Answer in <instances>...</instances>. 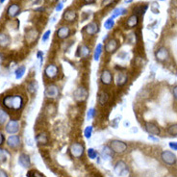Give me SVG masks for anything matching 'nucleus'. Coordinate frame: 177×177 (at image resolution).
<instances>
[{
	"mask_svg": "<svg viewBox=\"0 0 177 177\" xmlns=\"http://www.w3.org/2000/svg\"><path fill=\"white\" fill-rule=\"evenodd\" d=\"M24 100L23 97L19 94L15 95H6L3 98V105L13 111H18L23 107Z\"/></svg>",
	"mask_w": 177,
	"mask_h": 177,
	"instance_id": "obj_1",
	"label": "nucleus"
},
{
	"mask_svg": "<svg viewBox=\"0 0 177 177\" xmlns=\"http://www.w3.org/2000/svg\"><path fill=\"white\" fill-rule=\"evenodd\" d=\"M109 146L112 148L114 153H117V154L124 153L127 150V144L122 141H119V140H112V141L110 142Z\"/></svg>",
	"mask_w": 177,
	"mask_h": 177,
	"instance_id": "obj_2",
	"label": "nucleus"
},
{
	"mask_svg": "<svg viewBox=\"0 0 177 177\" xmlns=\"http://www.w3.org/2000/svg\"><path fill=\"white\" fill-rule=\"evenodd\" d=\"M69 152L72 157L74 158H81L84 153H85V147L82 143H71L70 147H69Z\"/></svg>",
	"mask_w": 177,
	"mask_h": 177,
	"instance_id": "obj_3",
	"label": "nucleus"
},
{
	"mask_svg": "<svg viewBox=\"0 0 177 177\" xmlns=\"http://www.w3.org/2000/svg\"><path fill=\"white\" fill-rule=\"evenodd\" d=\"M73 96H74V99L75 101L77 102H84L86 101L88 96H89V91L88 90L81 86V87H78L75 90L74 93H73Z\"/></svg>",
	"mask_w": 177,
	"mask_h": 177,
	"instance_id": "obj_4",
	"label": "nucleus"
},
{
	"mask_svg": "<svg viewBox=\"0 0 177 177\" xmlns=\"http://www.w3.org/2000/svg\"><path fill=\"white\" fill-rule=\"evenodd\" d=\"M40 36V32L38 29L36 28H30L26 30L25 33V41L28 44H36V41H38Z\"/></svg>",
	"mask_w": 177,
	"mask_h": 177,
	"instance_id": "obj_5",
	"label": "nucleus"
},
{
	"mask_svg": "<svg viewBox=\"0 0 177 177\" xmlns=\"http://www.w3.org/2000/svg\"><path fill=\"white\" fill-rule=\"evenodd\" d=\"M59 94H60V89L58 86H56V85H54V84L48 85L44 90V95L49 99L57 98Z\"/></svg>",
	"mask_w": 177,
	"mask_h": 177,
	"instance_id": "obj_6",
	"label": "nucleus"
},
{
	"mask_svg": "<svg viewBox=\"0 0 177 177\" xmlns=\"http://www.w3.org/2000/svg\"><path fill=\"white\" fill-rule=\"evenodd\" d=\"M161 159L165 164L168 165V166H173L176 163V156L172 151H168V150H165L162 152Z\"/></svg>",
	"mask_w": 177,
	"mask_h": 177,
	"instance_id": "obj_7",
	"label": "nucleus"
},
{
	"mask_svg": "<svg viewBox=\"0 0 177 177\" xmlns=\"http://www.w3.org/2000/svg\"><path fill=\"white\" fill-rule=\"evenodd\" d=\"M59 74V68L55 64H49L44 69V75L48 79H55Z\"/></svg>",
	"mask_w": 177,
	"mask_h": 177,
	"instance_id": "obj_8",
	"label": "nucleus"
},
{
	"mask_svg": "<svg viewBox=\"0 0 177 177\" xmlns=\"http://www.w3.org/2000/svg\"><path fill=\"white\" fill-rule=\"evenodd\" d=\"M119 41L114 39V38H111V39H109L106 41L104 48H105L106 53H108V54H113V53H115V51L119 49Z\"/></svg>",
	"mask_w": 177,
	"mask_h": 177,
	"instance_id": "obj_9",
	"label": "nucleus"
},
{
	"mask_svg": "<svg viewBox=\"0 0 177 177\" xmlns=\"http://www.w3.org/2000/svg\"><path fill=\"white\" fill-rule=\"evenodd\" d=\"M100 81L104 86H110L113 83V74L110 69H103L100 74Z\"/></svg>",
	"mask_w": 177,
	"mask_h": 177,
	"instance_id": "obj_10",
	"label": "nucleus"
},
{
	"mask_svg": "<svg viewBox=\"0 0 177 177\" xmlns=\"http://www.w3.org/2000/svg\"><path fill=\"white\" fill-rule=\"evenodd\" d=\"M85 33L88 36H94L99 32V24L97 21H91L84 29Z\"/></svg>",
	"mask_w": 177,
	"mask_h": 177,
	"instance_id": "obj_11",
	"label": "nucleus"
},
{
	"mask_svg": "<svg viewBox=\"0 0 177 177\" xmlns=\"http://www.w3.org/2000/svg\"><path fill=\"white\" fill-rule=\"evenodd\" d=\"M70 33H71L70 28L68 25H63L57 30L56 35L59 40H65L70 36Z\"/></svg>",
	"mask_w": 177,
	"mask_h": 177,
	"instance_id": "obj_12",
	"label": "nucleus"
},
{
	"mask_svg": "<svg viewBox=\"0 0 177 177\" xmlns=\"http://www.w3.org/2000/svg\"><path fill=\"white\" fill-rule=\"evenodd\" d=\"M5 130L9 134H16L19 131V123H18L17 120L12 119L7 124H6Z\"/></svg>",
	"mask_w": 177,
	"mask_h": 177,
	"instance_id": "obj_13",
	"label": "nucleus"
},
{
	"mask_svg": "<svg viewBox=\"0 0 177 177\" xmlns=\"http://www.w3.org/2000/svg\"><path fill=\"white\" fill-rule=\"evenodd\" d=\"M77 12L75 10H72V9H69V10H66L64 15H63V18H64V20L66 21V22H69V23H73L76 19H77Z\"/></svg>",
	"mask_w": 177,
	"mask_h": 177,
	"instance_id": "obj_14",
	"label": "nucleus"
},
{
	"mask_svg": "<svg viewBox=\"0 0 177 177\" xmlns=\"http://www.w3.org/2000/svg\"><path fill=\"white\" fill-rule=\"evenodd\" d=\"M19 13H20V7H19V5L16 3L11 4L7 9V16L9 18L16 17Z\"/></svg>",
	"mask_w": 177,
	"mask_h": 177,
	"instance_id": "obj_15",
	"label": "nucleus"
},
{
	"mask_svg": "<svg viewBox=\"0 0 177 177\" xmlns=\"http://www.w3.org/2000/svg\"><path fill=\"white\" fill-rule=\"evenodd\" d=\"M168 56H169V53L166 47H161L155 52V58L157 61H159V62L166 61L168 58Z\"/></svg>",
	"mask_w": 177,
	"mask_h": 177,
	"instance_id": "obj_16",
	"label": "nucleus"
},
{
	"mask_svg": "<svg viewBox=\"0 0 177 177\" xmlns=\"http://www.w3.org/2000/svg\"><path fill=\"white\" fill-rule=\"evenodd\" d=\"M7 144L12 149H16L20 145V137L17 135L10 136L7 140Z\"/></svg>",
	"mask_w": 177,
	"mask_h": 177,
	"instance_id": "obj_17",
	"label": "nucleus"
},
{
	"mask_svg": "<svg viewBox=\"0 0 177 177\" xmlns=\"http://www.w3.org/2000/svg\"><path fill=\"white\" fill-rule=\"evenodd\" d=\"M145 130L147 131L150 135L158 136L160 134V127L154 122H146L145 123Z\"/></svg>",
	"mask_w": 177,
	"mask_h": 177,
	"instance_id": "obj_18",
	"label": "nucleus"
},
{
	"mask_svg": "<svg viewBox=\"0 0 177 177\" xmlns=\"http://www.w3.org/2000/svg\"><path fill=\"white\" fill-rule=\"evenodd\" d=\"M128 81V74L126 72H119L115 77V84L118 87H122Z\"/></svg>",
	"mask_w": 177,
	"mask_h": 177,
	"instance_id": "obj_19",
	"label": "nucleus"
},
{
	"mask_svg": "<svg viewBox=\"0 0 177 177\" xmlns=\"http://www.w3.org/2000/svg\"><path fill=\"white\" fill-rule=\"evenodd\" d=\"M90 47L88 46L87 44H82L79 47L77 55L80 58H83V59L88 58L90 56Z\"/></svg>",
	"mask_w": 177,
	"mask_h": 177,
	"instance_id": "obj_20",
	"label": "nucleus"
},
{
	"mask_svg": "<svg viewBox=\"0 0 177 177\" xmlns=\"http://www.w3.org/2000/svg\"><path fill=\"white\" fill-rule=\"evenodd\" d=\"M18 163H19L23 168H29L31 166V159H30L29 155L22 153L18 157Z\"/></svg>",
	"mask_w": 177,
	"mask_h": 177,
	"instance_id": "obj_21",
	"label": "nucleus"
},
{
	"mask_svg": "<svg viewBox=\"0 0 177 177\" xmlns=\"http://www.w3.org/2000/svg\"><path fill=\"white\" fill-rule=\"evenodd\" d=\"M113 154H114V151L112 150V148L110 147L108 145H105L104 147L102 148V151H101V157L103 160H110L111 158L113 157Z\"/></svg>",
	"mask_w": 177,
	"mask_h": 177,
	"instance_id": "obj_22",
	"label": "nucleus"
},
{
	"mask_svg": "<svg viewBox=\"0 0 177 177\" xmlns=\"http://www.w3.org/2000/svg\"><path fill=\"white\" fill-rule=\"evenodd\" d=\"M109 99H110V94L107 93V91L103 90V91H101V93H99L97 101H98V104L100 106H104L109 102Z\"/></svg>",
	"mask_w": 177,
	"mask_h": 177,
	"instance_id": "obj_23",
	"label": "nucleus"
},
{
	"mask_svg": "<svg viewBox=\"0 0 177 177\" xmlns=\"http://www.w3.org/2000/svg\"><path fill=\"white\" fill-rule=\"evenodd\" d=\"M11 42V39L10 36L8 34H6L4 32L0 33V47L5 48L7 47Z\"/></svg>",
	"mask_w": 177,
	"mask_h": 177,
	"instance_id": "obj_24",
	"label": "nucleus"
},
{
	"mask_svg": "<svg viewBox=\"0 0 177 177\" xmlns=\"http://www.w3.org/2000/svg\"><path fill=\"white\" fill-rule=\"evenodd\" d=\"M115 172L118 175H122V173L126 170V164L123 161H119L115 166Z\"/></svg>",
	"mask_w": 177,
	"mask_h": 177,
	"instance_id": "obj_25",
	"label": "nucleus"
},
{
	"mask_svg": "<svg viewBox=\"0 0 177 177\" xmlns=\"http://www.w3.org/2000/svg\"><path fill=\"white\" fill-rule=\"evenodd\" d=\"M138 23H139V16L134 14L128 17V19L126 21V25L129 28H134L138 25Z\"/></svg>",
	"mask_w": 177,
	"mask_h": 177,
	"instance_id": "obj_26",
	"label": "nucleus"
},
{
	"mask_svg": "<svg viewBox=\"0 0 177 177\" xmlns=\"http://www.w3.org/2000/svg\"><path fill=\"white\" fill-rule=\"evenodd\" d=\"M36 141L39 144L41 145H45L48 143V141H49V139H48V135L46 133H41L39 134L38 136L36 137Z\"/></svg>",
	"mask_w": 177,
	"mask_h": 177,
	"instance_id": "obj_27",
	"label": "nucleus"
},
{
	"mask_svg": "<svg viewBox=\"0 0 177 177\" xmlns=\"http://www.w3.org/2000/svg\"><path fill=\"white\" fill-rule=\"evenodd\" d=\"M103 52V45L101 44H98L95 48H94V61H99L100 57H101V54Z\"/></svg>",
	"mask_w": 177,
	"mask_h": 177,
	"instance_id": "obj_28",
	"label": "nucleus"
},
{
	"mask_svg": "<svg viewBox=\"0 0 177 177\" xmlns=\"http://www.w3.org/2000/svg\"><path fill=\"white\" fill-rule=\"evenodd\" d=\"M127 10L122 8V7H119V8H115L113 12H112V16H111V18H113V19H115V18H117L120 16L122 15H125L126 14Z\"/></svg>",
	"mask_w": 177,
	"mask_h": 177,
	"instance_id": "obj_29",
	"label": "nucleus"
},
{
	"mask_svg": "<svg viewBox=\"0 0 177 177\" xmlns=\"http://www.w3.org/2000/svg\"><path fill=\"white\" fill-rule=\"evenodd\" d=\"M38 88H39V85L37 83L36 80H33V81H30L27 85V90L30 94H36V91L38 90Z\"/></svg>",
	"mask_w": 177,
	"mask_h": 177,
	"instance_id": "obj_30",
	"label": "nucleus"
},
{
	"mask_svg": "<svg viewBox=\"0 0 177 177\" xmlns=\"http://www.w3.org/2000/svg\"><path fill=\"white\" fill-rule=\"evenodd\" d=\"M9 118L8 113L5 111L3 109H0V125H4L6 122H7Z\"/></svg>",
	"mask_w": 177,
	"mask_h": 177,
	"instance_id": "obj_31",
	"label": "nucleus"
},
{
	"mask_svg": "<svg viewBox=\"0 0 177 177\" xmlns=\"http://www.w3.org/2000/svg\"><path fill=\"white\" fill-rule=\"evenodd\" d=\"M146 9H147V5H139L137 6V7L134 9V13H135V15H137L139 16V15H143L144 12L146 11Z\"/></svg>",
	"mask_w": 177,
	"mask_h": 177,
	"instance_id": "obj_32",
	"label": "nucleus"
},
{
	"mask_svg": "<svg viewBox=\"0 0 177 177\" xmlns=\"http://www.w3.org/2000/svg\"><path fill=\"white\" fill-rule=\"evenodd\" d=\"M26 71V68L24 65H21L19 68H17V69L16 70L15 74H16V79H21L24 75V73Z\"/></svg>",
	"mask_w": 177,
	"mask_h": 177,
	"instance_id": "obj_33",
	"label": "nucleus"
},
{
	"mask_svg": "<svg viewBox=\"0 0 177 177\" xmlns=\"http://www.w3.org/2000/svg\"><path fill=\"white\" fill-rule=\"evenodd\" d=\"M45 112L48 115H53L56 113V106L53 105L52 103L51 104H48L45 108Z\"/></svg>",
	"mask_w": 177,
	"mask_h": 177,
	"instance_id": "obj_34",
	"label": "nucleus"
},
{
	"mask_svg": "<svg viewBox=\"0 0 177 177\" xmlns=\"http://www.w3.org/2000/svg\"><path fill=\"white\" fill-rule=\"evenodd\" d=\"M8 156L9 153L7 152V150L0 148V163H5L8 159Z\"/></svg>",
	"mask_w": 177,
	"mask_h": 177,
	"instance_id": "obj_35",
	"label": "nucleus"
},
{
	"mask_svg": "<svg viewBox=\"0 0 177 177\" xmlns=\"http://www.w3.org/2000/svg\"><path fill=\"white\" fill-rule=\"evenodd\" d=\"M93 131H94V127L93 126H87L84 130V136L87 139H90L91 135H93Z\"/></svg>",
	"mask_w": 177,
	"mask_h": 177,
	"instance_id": "obj_36",
	"label": "nucleus"
},
{
	"mask_svg": "<svg viewBox=\"0 0 177 177\" xmlns=\"http://www.w3.org/2000/svg\"><path fill=\"white\" fill-rule=\"evenodd\" d=\"M168 132L169 135H172V136H177V123L172 124L170 126H168Z\"/></svg>",
	"mask_w": 177,
	"mask_h": 177,
	"instance_id": "obj_37",
	"label": "nucleus"
},
{
	"mask_svg": "<svg viewBox=\"0 0 177 177\" xmlns=\"http://www.w3.org/2000/svg\"><path fill=\"white\" fill-rule=\"evenodd\" d=\"M87 153H88L89 158H90V159H91V160L96 159L97 155H98V154H97V151L95 149H94V148H89L87 150Z\"/></svg>",
	"mask_w": 177,
	"mask_h": 177,
	"instance_id": "obj_38",
	"label": "nucleus"
},
{
	"mask_svg": "<svg viewBox=\"0 0 177 177\" xmlns=\"http://www.w3.org/2000/svg\"><path fill=\"white\" fill-rule=\"evenodd\" d=\"M114 25H115V21H114L113 18H111V17L108 18V19L104 22V27L107 30H111L114 27Z\"/></svg>",
	"mask_w": 177,
	"mask_h": 177,
	"instance_id": "obj_39",
	"label": "nucleus"
},
{
	"mask_svg": "<svg viewBox=\"0 0 177 177\" xmlns=\"http://www.w3.org/2000/svg\"><path fill=\"white\" fill-rule=\"evenodd\" d=\"M94 115H95V109L91 107L88 110V112H87V119H93L94 118Z\"/></svg>",
	"mask_w": 177,
	"mask_h": 177,
	"instance_id": "obj_40",
	"label": "nucleus"
},
{
	"mask_svg": "<svg viewBox=\"0 0 177 177\" xmlns=\"http://www.w3.org/2000/svg\"><path fill=\"white\" fill-rule=\"evenodd\" d=\"M44 177L42 174H41L40 172H35V170H32V172H29L28 174H27V177Z\"/></svg>",
	"mask_w": 177,
	"mask_h": 177,
	"instance_id": "obj_41",
	"label": "nucleus"
},
{
	"mask_svg": "<svg viewBox=\"0 0 177 177\" xmlns=\"http://www.w3.org/2000/svg\"><path fill=\"white\" fill-rule=\"evenodd\" d=\"M50 35H51V31L50 30H47V31L42 35V41H46L48 39H49V37H50Z\"/></svg>",
	"mask_w": 177,
	"mask_h": 177,
	"instance_id": "obj_42",
	"label": "nucleus"
},
{
	"mask_svg": "<svg viewBox=\"0 0 177 177\" xmlns=\"http://www.w3.org/2000/svg\"><path fill=\"white\" fill-rule=\"evenodd\" d=\"M63 8H64V3L63 2H59L58 4H57V6H56V11L57 12H60V11H62L63 10Z\"/></svg>",
	"mask_w": 177,
	"mask_h": 177,
	"instance_id": "obj_43",
	"label": "nucleus"
},
{
	"mask_svg": "<svg viewBox=\"0 0 177 177\" xmlns=\"http://www.w3.org/2000/svg\"><path fill=\"white\" fill-rule=\"evenodd\" d=\"M169 147L172 148V149H173V150H177V143L175 142V143H169Z\"/></svg>",
	"mask_w": 177,
	"mask_h": 177,
	"instance_id": "obj_44",
	"label": "nucleus"
},
{
	"mask_svg": "<svg viewBox=\"0 0 177 177\" xmlns=\"http://www.w3.org/2000/svg\"><path fill=\"white\" fill-rule=\"evenodd\" d=\"M37 57H38V59L41 60V64H42V57H44V53H42L41 51H39L38 54H37Z\"/></svg>",
	"mask_w": 177,
	"mask_h": 177,
	"instance_id": "obj_45",
	"label": "nucleus"
},
{
	"mask_svg": "<svg viewBox=\"0 0 177 177\" xmlns=\"http://www.w3.org/2000/svg\"><path fill=\"white\" fill-rule=\"evenodd\" d=\"M4 142H5V137L2 133H0V146L4 143Z\"/></svg>",
	"mask_w": 177,
	"mask_h": 177,
	"instance_id": "obj_46",
	"label": "nucleus"
},
{
	"mask_svg": "<svg viewBox=\"0 0 177 177\" xmlns=\"http://www.w3.org/2000/svg\"><path fill=\"white\" fill-rule=\"evenodd\" d=\"M172 94H173V96H174V98L177 100V86H175L172 90Z\"/></svg>",
	"mask_w": 177,
	"mask_h": 177,
	"instance_id": "obj_47",
	"label": "nucleus"
},
{
	"mask_svg": "<svg viewBox=\"0 0 177 177\" xmlns=\"http://www.w3.org/2000/svg\"><path fill=\"white\" fill-rule=\"evenodd\" d=\"M84 2L86 4H94L96 2V0H84Z\"/></svg>",
	"mask_w": 177,
	"mask_h": 177,
	"instance_id": "obj_48",
	"label": "nucleus"
},
{
	"mask_svg": "<svg viewBox=\"0 0 177 177\" xmlns=\"http://www.w3.org/2000/svg\"><path fill=\"white\" fill-rule=\"evenodd\" d=\"M0 177H8V175H7V173L4 172V170L0 169Z\"/></svg>",
	"mask_w": 177,
	"mask_h": 177,
	"instance_id": "obj_49",
	"label": "nucleus"
},
{
	"mask_svg": "<svg viewBox=\"0 0 177 177\" xmlns=\"http://www.w3.org/2000/svg\"><path fill=\"white\" fill-rule=\"evenodd\" d=\"M102 4H103V5H104V4H107V5L109 6V5H111V4H112V0H103Z\"/></svg>",
	"mask_w": 177,
	"mask_h": 177,
	"instance_id": "obj_50",
	"label": "nucleus"
},
{
	"mask_svg": "<svg viewBox=\"0 0 177 177\" xmlns=\"http://www.w3.org/2000/svg\"><path fill=\"white\" fill-rule=\"evenodd\" d=\"M46 2L49 4H54V3H57L58 0H46Z\"/></svg>",
	"mask_w": 177,
	"mask_h": 177,
	"instance_id": "obj_51",
	"label": "nucleus"
},
{
	"mask_svg": "<svg viewBox=\"0 0 177 177\" xmlns=\"http://www.w3.org/2000/svg\"><path fill=\"white\" fill-rule=\"evenodd\" d=\"M172 3L174 7H177V0H172Z\"/></svg>",
	"mask_w": 177,
	"mask_h": 177,
	"instance_id": "obj_52",
	"label": "nucleus"
},
{
	"mask_svg": "<svg viewBox=\"0 0 177 177\" xmlns=\"http://www.w3.org/2000/svg\"><path fill=\"white\" fill-rule=\"evenodd\" d=\"M3 63V57L1 56V54H0V65Z\"/></svg>",
	"mask_w": 177,
	"mask_h": 177,
	"instance_id": "obj_53",
	"label": "nucleus"
},
{
	"mask_svg": "<svg viewBox=\"0 0 177 177\" xmlns=\"http://www.w3.org/2000/svg\"><path fill=\"white\" fill-rule=\"evenodd\" d=\"M132 1H133V0H124V2L127 3V4H128V3H131Z\"/></svg>",
	"mask_w": 177,
	"mask_h": 177,
	"instance_id": "obj_54",
	"label": "nucleus"
},
{
	"mask_svg": "<svg viewBox=\"0 0 177 177\" xmlns=\"http://www.w3.org/2000/svg\"><path fill=\"white\" fill-rule=\"evenodd\" d=\"M4 2H5V0H0V3H1V4L4 3Z\"/></svg>",
	"mask_w": 177,
	"mask_h": 177,
	"instance_id": "obj_55",
	"label": "nucleus"
},
{
	"mask_svg": "<svg viewBox=\"0 0 177 177\" xmlns=\"http://www.w3.org/2000/svg\"><path fill=\"white\" fill-rule=\"evenodd\" d=\"M160 1H164V0H160Z\"/></svg>",
	"mask_w": 177,
	"mask_h": 177,
	"instance_id": "obj_56",
	"label": "nucleus"
}]
</instances>
